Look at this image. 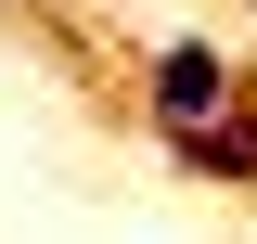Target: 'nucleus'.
Masks as SVG:
<instances>
[{
  "mask_svg": "<svg viewBox=\"0 0 257 244\" xmlns=\"http://www.w3.org/2000/svg\"><path fill=\"white\" fill-rule=\"evenodd\" d=\"M231 103H244V39H231V26H167V39H142V64H128V116L155 129V142L231 116Z\"/></svg>",
  "mask_w": 257,
  "mask_h": 244,
  "instance_id": "nucleus-1",
  "label": "nucleus"
},
{
  "mask_svg": "<svg viewBox=\"0 0 257 244\" xmlns=\"http://www.w3.org/2000/svg\"><path fill=\"white\" fill-rule=\"evenodd\" d=\"M167 167H193V180H231V193H257V90L231 103V116L180 129V142H167Z\"/></svg>",
  "mask_w": 257,
  "mask_h": 244,
  "instance_id": "nucleus-2",
  "label": "nucleus"
},
{
  "mask_svg": "<svg viewBox=\"0 0 257 244\" xmlns=\"http://www.w3.org/2000/svg\"><path fill=\"white\" fill-rule=\"evenodd\" d=\"M244 39H257V0H244Z\"/></svg>",
  "mask_w": 257,
  "mask_h": 244,
  "instance_id": "nucleus-3",
  "label": "nucleus"
}]
</instances>
